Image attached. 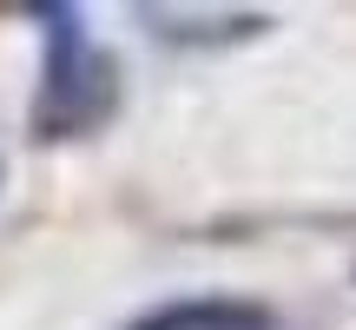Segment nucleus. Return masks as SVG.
<instances>
[{
  "mask_svg": "<svg viewBox=\"0 0 356 330\" xmlns=\"http://www.w3.org/2000/svg\"><path fill=\"white\" fill-rule=\"evenodd\" d=\"M33 20H47V86H40L33 126L47 139H73L99 126L113 106V60L86 40L73 7H33Z\"/></svg>",
  "mask_w": 356,
  "mask_h": 330,
  "instance_id": "obj_1",
  "label": "nucleus"
},
{
  "mask_svg": "<svg viewBox=\"0 0 356 330\" xmlns=\"http://www.w3.org/2000/svg\"><path fill=\"white\" fill-rule=\"evenodd\" d=\"M132 330H270V311L257 304H218V297H198V304H165Z\"/></svg>",
  "mask_w": 356,
  "mask_h": 330,
  "instance_id": "obj_2",
  "label": "nucleus"
}]
</instances>
